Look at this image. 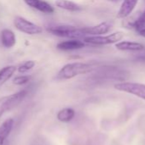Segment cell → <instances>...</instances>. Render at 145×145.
Returning <instances> with one entry per match:
<instances>
[{
    "instance_id": "cell-1",
    "label": "cell",
    "mask_w": 145,
    "mask_h": 145,
    "mask_svg": "<svg viewBox=\"0 0 145 145\" xmlns=\"http://www.w3.org/2000/svg\"><path fill=\"white\" fill-rule=\"evenodd\" d=\"M93 70L91 65L83 62L68 63L62 66L57 74V78L60 80L72 79L79 75H84L91 72Z\"/></svg>"
},
{
    "instance_id": "cell-2",
    "label": "cell",
    "mask_w": 145,
    "mask_h": 145,
    "mask_svg": "<svg viewBox=\"0 0 145 145\" xmlns=\"http://www.w3.org/2000/svg\"><path fill=\"white\" fill-rule=\"evenodd\" d=\"M27 91L21 90L15 93L10 94L0 99V117L6 112L12 110L18 106L26 97Z\"/></svg>"
},
{
    "instance_id": "cell-3",
    "label": "cell",
    "mask_w": 145,
    "mask_h": 145,
    "mask_svg": "<svg viewBox=\"0 0 145 145\" xmlns=\"http://www.w3.org/2000/svg\"><path fill=\"white\" fill-rule=\"evenodd\" d=\"M47 31L52 35L61 37H69L73 39H79V37L84 38V34L81 32L80 28H77L73 25H53L47 28Z\"/></svg>"
},
{
    "instance_id": "cell-4",
    "label": "cell",
    "mask_w": 145,
    "mask_h": 145,
    "mask_svg": "<svg viewBox=\"0 0 145 145\" xmlns=\"http://www.w3.org/2000/svg\"><path fill=\"white\" fill-rule=\"evenodd\" d=\"M123 37L124 33L122 31H115L107 36H86L83 40L85 42L92 45H109L121 42Z\"/></svg>"
},
{
    "instance_id": "cell-5",
    "label": "cell",
    "mask_w": 145,
    "mask_h": 145,
    "mask_svg": "<svg viewBox=\"0 0 145 145\" xmlns=\"http://www.w3.org/2000/svg\"><path fill=\"white\" fill-rule=\"evenodd\" d=\"M13 24L16 30L26 35H38L43 32L41 26L21 16H16Z\"/></svg>"
},
{
    "instance_id": "cell-6",
    "label": "cell",
    "mask_w": 145,
    "mask_h": 145,
    "mask_svg": "<svg viewBox=\"0 0 145 145\" xmlns=\"http://www.w3.org/2000/svg\"><path fill=\"white\" fill-rule=\"evenodd\" d=\"M115 88L145 100V84L133 82H122L115 84Z\"/></svg>"
},
{
    "instance_id": "cell-7",
    "label": "cell",
    "mask_w": 145,
    "mask_h": 145,
    "mask_svg": "<svg viewBox=\"0 0 145 145\" xmlns=\"http://www.w3.org/2000/svg\"><path fill=\"white\" fill-rule=\"evenodd\" d=\"M113 22L111 21H103L93 26H87L80 28L81 32L85 37L86 36H101L109 32L113 28Z\"/></svg>"
},
{
    "instance_id": "cell-8",
    "label": "cell",
    "mask_w": 145,
    "mask_h": 145,
    "mask_svg": "<svg viewBox=\"0 0 145 145\" xmlns=\"http://www.w3.org/2000/svg\"><path fill=\"white\" fill-rule=\"evenodd\" d=\"M138 0H123L121 6L117 13L119 19H125L130 16L135 9Z\"/></svg>"
},
{
    "instance_id": "cell-9",
    "label": "cell",
    "mask_w": 145,
    "mask_h": 145,
    "mask_svg": "<svg viewBox=\"0 0 145 145\" xmlns=\"http://www.w3.org/2000/svg\"><path fill=\"white\" fill-rule=\"evenodd\" d=\"M85 46V42L80 41L79 39H70L59 42L56 45V48L57 49L62 51H71V50L81 49Z\"/></svg>"
},
{
    "instance_id": "cell-10",
    "label": "cell",
    "mask_w": 145,
    "mask_h": 145,
    "mask_svg": "<svg viewBox=\"0 0 145 145\" xmlns=\"http://www.w3.org/2000/svg\"><path fill=\"white\" fill-rule=\"evenodd\" d=\"M14 123V119L8 118L0 125V145H4L13 130Z\"/></svg>"
},
{
    "instance_id": "cell-11",
    "label": "cell",
    "mask_w": 145,
    "mask_h": 145,
    "mask_svg": "<svg viewBox=\"0 0 145 145\" xmlns=\"http://www.w3.org/2000/svg\"><path fill=\"white\" fill-rule=\"evenodd\" d=\"M1 42L6 48H11L16 44V37L10 29H3L1 31Z\"/></svg>"
},
{
    "instance_id": "cell-12",
    "label": "cell",
    "mask_w": 145,
    "mask_h": 145,
    "mask_svg": "<svg viewBox=\"0 0 145 145\" xmlns=\"http://www.w3.org/2000/svg\"><path fill=\"white\" fill-rule=\"evenodd\" d=\"M115 48L121 51H141L145 48L144 44L131 41H121L115 43Z\"/></svg>"
},
{
    "instance_id": "cell-13",
    "label": "cell",
    "mask_w": 145,
    "mask_h": 145,
    "mask_svg": "<svg viewBox=\"0 0 145 145\" xmlns=\"http://www.w3.org/2000/svg\"><path fill=\"white\" fill-rule=\"evenodd\" d=\"M55 5L59 8H62L67 11H71V12L80 11L83 8L81 5L70 0H56Z\"/></svg>"
},
{
    "instance_id": "cell-14",
    "label": "cell",
    "mask_w": 145,
    "mask_h": 145,
    "mask_svg": "<svg viewBox=\"0 0 145 145\" xmlns=\"http://www.w3.org/2000/svg\"><path fill=\"white\" fill-rule=\"evenodd\" d=\"M17 71V67L15 65H10L3 67L0 70V87L6 83Z\"/></svg>"
},
{
    "instance_id": "cell-15",
    "label": "cell",
    "mask_w": 145,
    "mask_h": 145,
    "mask_svg": "<svg viewBox=\"0 0 145 145\" xmlns=\"http://www.w3.org/2000/svg\"><path fill=\"white\" fill-rule=\"evenodd\" d=\"M75 116V111L72 108H64L58 111L56 118L62 122H69Z\"/></svg>"
},
{
    "instance_id": "cell-16",
    "label": "cell",
    "mask_w": 145,
    "mask_h": 145,
    "mask_svg": "<svg viewBox=\"0 0 145 145\" xmlns=\"http://www.w3.org/2000/svg\"><path fill=\"white\" fill-rule=\"evenodd\" d=\"M133 29H135L138 32L145 29V10L138 16V18L135 19L133 23Z\"/></svg>"
},
{
    "instance_id": "cell-17",
    "label": "cell",
    "mask_w": 145,
    "mask_h": 145,
    "mask_svg": "<svg viewBox=\"0 0 145 145\" xmlns=\"http://www.w3.org/2000/svg\"><path fill=\"white\" fill-rule=\"evenodd\" d=\"M36 63L34 60H26L25 62H23L22 64H21L18 67H17V71L19 73L23 74L26 72L30 71L31 70H32L35 66Z\"/></svg>"
},
{
    "instance_id": "cell-18",
    "label": "cell",
    "mask_w": 145,
    "mask_h": 145,
    "mask_svg": "<svg viewBox=\"0 0 145 145\" xmlns=\"http://www.w3.org/2000/svg\"><path fill=\"white\" fill-rule=\"evenodd\" d=\"M36 9L42 12V13H44V14H52L55 11L54 7H52L49 3L43 1V0H40Z\"/></svg>"
},
{
    "instance_id": "cell-19",
    "label": "cell",
    "mask_w": 145,
    "mask_h": 145,
    "mask_svg": "<svg viewBox=\"0 0 145 145\" xmlns=\"http://www.w3.org/2000/svg\"><path fill=\"white\" fill-rule=\"evenodd\" d=\"M31 80V76H28V75H21V76H15L12 82L13 84L15 85H17V86H21V85H25L26 84L27 82H29Z\"/></svg>"
},
{
    "instance_id": "cell-20",
    "label": "cell",
    "mask_w": 145,
    "mask_h": 145,
    "mask_svg": "<svg viewBox=\"0 0 145 145\" xmlns=\"http://www.w3.org/2000/svg\"><path fill=\"white\" fill-rule=\"evenodd\" d=\"M26 5H28L29 7L32 8H37L40 0H23Z\"/></svg>"
},
{
    "instance_id": "cell-21",
    "label": "cell",
    "mask_w": 145,
    "mask_h": 145,
    "mask_svg": "<svg viewBox=\"0 0 145 145\" xmlns=\"http://www.w3.org/2000/svg\"><path fill=\"white\" fill-rule=\"evenodd\" d=\"M138 34H139L141 37H145V29H144V30H141L140 31H138Z\"/></svg>"
},
{
    "instance_id": "cell-22",
    "label": "cell",
    "mask_w": 145,
    "mask_h": 145,
    "mask_svg": "<svg viewBox=\"0 0 145 145\" xmlns=\"http://www.w3.org/2000/svg\"><path fill=\"white\" fill-rule=\"evenodd\" d=\"M109 2H111V3H119L121 1H123V0H107Z\"/></svg>"
}]
</instances>
